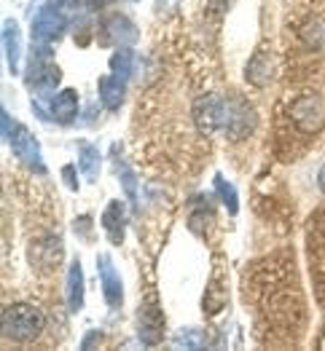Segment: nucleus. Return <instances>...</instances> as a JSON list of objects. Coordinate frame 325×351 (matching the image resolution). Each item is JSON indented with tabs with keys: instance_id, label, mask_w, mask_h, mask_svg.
Instances as JSON below:
<instances>
[{
	"instance_id": "obj_25",
	"label": "nucleus",
	"mask_w": 325,
	"mask_h": 351,
	"mask_svg": "<svg viewBox=\"0 0 325 351\" xmlns=\"http://www.w3.org/2000/svg\"><path fill=\"white\" fill-rule=\"evenodd\" d=\"M91 3V8H100V5H105V3H111V0H89Z\"/></svg>"
},
{
	"instance_id": "obj_7",
	"label": "nucleus",
	"mask_w": 325,
	"mask_h": 351,
	"mask_svg": "<svg viewBox=\"0 0 325 351\" xmlns=\"http://www.w3.org/2000/svg\"><path fill=\"white\" fill-rule=\"evenodd\" d=\"M288 116H291V121H293L301 132H309V134H312V132H317V129L323 126V121H325L323 99L315 97V94H306V97L291 102Z\"/></svg>"
},
{
	"instance_id": "obj_20",
	"label": "nucleus",
	"mask_w": 325,
	"mask_h": 351,
	"mask_svg": "<svg viewBox=\"0 0 325 351\" xmlns=\"http://www.w3.org/2000/svg\"><path fill=\"white\" fill-rule=\"evenodd\" d=\"M132 70H135V54L129 46H121L118 51H113L111 57V73L121 78V81H129L132 78Z\"/></svg>"
},
{
	"instance_id": "obj_5",
	"label": "nucleus",
	"mask_w": 325,
	"mask_h": 351,
	"mask_svg": "<svg viewBox=\"0 0 325 351\" xmlns=\"http://www.w3.org/2000/svg\"><path fill=\"white\" fill-rule=\"evenodd\" d=\"M226 137L229 140H245L250 137V132L256 129V110L242 99V97H234V99H226Z\"/></svg>"
},
{
	"instance_id": "obj_11",
	"label": "nucleus",
	"mask_w": 325,
	"mask_h": 351,
	"mask_svg": "<svg viewBox=\"0 0 325 351\" xmlns=\"http://www.w3.org/2000/svg\"><path fill=\"white\" fill-rule=\"evenodd\" d=\"M137 38H140V32H137V27H135V22H132V19H126V16H121V14L108 16V19H105V25H102V40H105V43L135 46V43H137Z\"/></svg>"
},
{
	"instance_id": "obj_17",
	"label": "nucleus",
	"mask_w": 325,
	"mask_h": 351,
	"mask_svg": "<svg viewBox=\"0 0 325 351\" xmlns=\"http://www.w3.org/2000/svg\"><path fill=\"white\" fill-rule=\"evenodd\" d=\"M102 228H105V234L111 239V244H121L124 241L126 223H124V206H121V202H108L105 212H102Z\"/></svg>"
},
{
	"instance_id": "obj_4",
	"label": "nucleus",
	"mask_w": 325,
	"mask_h": 351,
	"mask_svg": "<svg viewBox=\"0 0 325 351\" xmlns=\"http://www.w3.org/2000/svg\"><path fill=\"white\" fill-rule=\"evenodd\" d=\"M67 27V16L62 11V5L49 0L32 19V35H35V43H52V40H59L62 32Z\"/></svg>"
},
{
	"instance_id": "obj_23",
	"label": "nucleus",
	"mask_w": 325,
	"mask_h": 351,
	"mask_svg": "<svg viewBox=\"0 0 325 351\" xmlns=\"http://www.w3.org/2000/svg\"><path fill=\"white\" fill-rule=\"evenodd\" d=\"M62 180L67 182V188H70V191H78V177H76V167H73V164L62 167Z\"/></svg>"
},
{
	"instance_id": "obj_6",
	"label": "nucleus",
	"mask_w": 325,
	"mask_h": 351,
	"mask_svg": "<svg viewBox=\"0 0 325 351\" xmlns=\"http://www.w3.org/2000/svg\"><path fill=\"white\" fill-rule=\"evenodd\" d=\"M317 223H312L309 228V263L315 274V290L320 303H325V215L315 217Z\"/></svg>"
},
{
	"instance_id": "obj_1",
	"label": "nucleus",
	"mask_w": 325,
	"mask_h": 351,
	"mask_svg": "<svg viewBox=\"0 0 325 351\" xmlns=\"http://www.w3.org/2000/svg\"><path fill=\"white\" fill-rule=\"evenodd\" d=\"M256 282V303L264 319L274 330H295L304 322L301 287L295 282L293 265L288 258H266L247 274Z\"/></svg>"
},
{
	"instance_id": "obj_15",
	"label": "nucleus",
	"mask_w": 325,
	"mask_h": 351,
	"mask_svg": "<svg viewBox=\"0 0 325 351\" xmlns=\"http://www.w3.org/2000/svg\"><path fill=\"white\" fill-rule=\"evenodd\" d=\"M49 110H52V118L57 123L70 126L78 116V94H76V88H65V91L54 94L52 102H49Z\"/></svg>"
},
{
	"instance_id": "obj_19",
	"label": "nucleus",
	"mask_w": 325,
	"mask_h": 351,
	"mask_svg": "<svg viewBox=\"0 0 325 351\" xmlns=\"http://www.w3.org/2000/svg\"><path fill=\"white\" fill-rule=\"evenodd\" d=\"M78 158H81V175L87 182H94L100 177V167H102V156L100 150L91 145V143H78Z\"/></svg>"
},
{
	"instance_id": "obj_24",
	"label": "nucleus",
	"mask_w": 325,
	"mask_h": 351,
	"mask_svg": "<svg viewBox=\"0 0 325 351\" xmlns=\"http://www.w3.org/2000/svg\"><path fill=\"white\" fill-rule=\"evenodd\" d=\"M317 182H320V191L325 193V167L320 169V177H317Z\"/></svg>"
},
{
	"instance_id": "obj_9",
	"label": "nucleus",
	"mask_w": 325,
	"mask_h": 351,
	"mask_svg": "<svg viewBox=\"0 0 325 351\" xmlns=\"http://www.w3.org/2000/svg\"><path fill=\"white\" fill-rule=\"evenodd\" d=\"M41 49H38V43H35V51H32V62H30V70H27V86L32 91H52V88L57 86L59 81H62V73H59V67L52 62V59H41L38 54Z\"/></svg>"
},
{
	"instance_id": "obj_2",
	"label": "nucleus",
	"mask_w": 325,
	"mask_h": 351,
	"mask_svg": "<svg viewBox=\"0 0 325 351\" xmlns=\"http://www.w3.org/2000/svg\"><path fill=\"white\" fill-rule=\"evenodd\" d=\"M43 324H46V317L41 308H35L30 303H14L3 311L0 327H3V338L16 341V343H27L43 332Z\"/></svg>"
},
{
	"instance_id": "obj_13",
	"label": "nucleus",
	"mask_w": 325,
	"mask_h": 351,
	"mask_svg": "<svg viewBox=\"0 0 325 351\" xmlns=\"http://www.w3.org/2000/svg\"><path fill=\"white\" fill-rule=\"evenodd\" d=\"M3 51H5V59H8L11 75H19V64H22V29H19V22H14V19L3 22Z\"/></svg>"
},
{
	"instance_id": "obj_16",
	"label": "nucleus",
	"mask_w": 325,
	"mask_h": 351,
	"mask_svg": "<svg viewBox=\"0 0 325 351\" xmlns=\"http://www.w3.org/2000/svg\"><path fill=\"white\" fill-rule=\"evenodd\" d=\"M84 290H87V285H84L81 263L73 261V263H70V271H67V308H70L73 314L84 308Z\"/></svg>"
},
{
	"instance_id": "obj_12",
	"label": "nucleus",
	"mask_w": 325,
	"mask_h": 351,
	"mask_svg": "<svg viewBox=\"0 0 325 351\" xmlns=\"http://www.w3.org/2000/svg\"><path fill=\"white\" fill-rule=\"evenodd\" d=\"M62 255H65V250H62V241L57 236H43L41 241L30 244V263L35 268H57Z\"/></svg>"
},
{
	"instance_id": "obj_21",
	"label": "nucleus",
	"mask_w": 325,
	"mask_h": 351,
	"mask_svg": "<svg viewBox=\"0 0 325 351\" xmlns=\"http://www.w3.org/2000/svg\"><path fill=\"white\" fill-rule=\"evenodd\" d=\"M215 193L223 199L226 209H229L232 215H236V209H239V199H236L234 185H229V182L223 180V175H215Z\"/></svg>"
},
{
	"instance_id": "obj_22",
	"label": "nucleus",
	"mask_w": 325,
	"mask_h": 351,
	"mask_svg": "<svg viewBox=\"0 0 325 351\" xmlns=\"http://www.w3.org/2000/svg\"><path fill=\"white\" fill-rule=\"evenodd\" d=\"M226 303V287L223 285H212L210 282V287H207V298H205V311L207 314H218L221 311V306Z\"/></svg>"
},
{
	"instance_id": "obj_3",
	"label": "nucleus",
	"mask_w": 325,
	"mask_h": 351,
	"mask_svg": "<svg viewBox=\"0 0 325 351\" xmlns=\"http://www.w3.org/2000/svg\"><path fill=\"white\" fill-rule=\"evenodd\" d=\"M3 137L11 143L16 158H19L27 169L38 172V175H46V164H43V158H41V145H38V140L30 134L22 123H14L5 110H3Z\"/></svg>"
},
{
	"instance_id": "obj_18",
	"label": "nucleus",
	"mask_w": 325,
	"mask_h": 351,
	"mask_svg": "<svg viewBox=\"0 0 325 351\" xmlns=\"http://www.w3.org/2000/svg\"><path fill=\"white\" fill-rule=\"evenodd\" d=\"M124 97H126V84L121 78H116L113 73L105 75V78H100V99H102V105L108 110H118L121 102H124Z\"/></svg>"
},
{
	"instance_id": "obj_14",
	"label": "nucleus",
	"mask_w": 325,
	"mask_h": 351,
	"mask_svg": "<svg viewBox=\"0 0 325 351\" xmlns=\"http://www.w3.org/2000/svg\"><path fill=\"white\" fill-rule=\"evenodd\" d=\"M100 282H102V295H105V303L111 308H118L121 300H124V285H121V276L116 274V268L111 263V258H100Z\"/></svg>"
},
{
	"instance_id": "obj_10",
	"label": "nucleus",
	"mask_w": 325,
	"mask_h": 351,
	"mask_svg": "<svg viewBox=\"0 0 325 351\" xmlns=\"http://www.w3.org/2000/svg\"><path fill=\"white\" fill-rule=\"evenodd\" d=\"M194 118H197L199 129H205V132L223 129V123H226V99L212 97V94L202 97V99L194 105Z\"/></svg>"
},
{
	"instance_id": "obj_8",
	"label": "nucleus",
	"mask_w": 325,
	"mask_h": 351,
	"mask_svg": "<svg viewBox=\"0 0 325 351\" xmlns=\"http://www.w3.org/2000/svg\"><path fill=\"white\" fill-rule=\"evenodd\" d=\"M137 335L146 346H156L164 338V317H161V308L153 295L143 300V308L137 314Z\"/></svg>"
}]
</instances>
